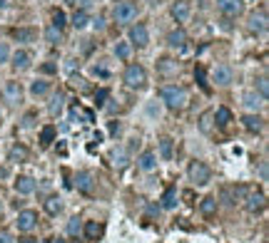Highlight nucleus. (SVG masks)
<instances>
[{"label": "nucleus", "mask_w": 269, "mask_h": 243, "mask_svg": "<svg viewBox=\"0 0 269 243\" xmlns=\"http://www.w3.org/2000/svg\"><path fill=\"white\" fill-rule=\"evenodd\" d=\"M115 55H117L120 60H130V55H132L130 42H117V45H115Z\"/></svg>", "instance_id": "34"}, {"label": "nucleus", "mask_w": 269, "mask_h": 243, "mask_svg": "<svg viewBox=\"0 0 269 243\" xmlns=\"http://www.w3.org/2000/svg\"><path fill=\"white\" fill-rule=\"evenodd\" d=\"M187 174H190V181L197 184V186L210 184V179H212V171H210V166H207L204 162H192L190 169H187Z\"/></svg>", "instance_id": "3"}, {"label": "nucleus", "mask_w": 269, "mask_h": 243, "mask_svg": "<svg viewBox=\"0 0 269 243\" xmlns=\"http://www.w3.org/2000/svg\"><path fill=\"white\" fill-rule=\"evenodd\" d=\"M45 211H48L50 216H57L60 211H63V201H60L57 196H50L48 201H45Z\"/></svg>", "instance_id": "31"}, {"label": "nucleus", "mask_w": 269, "mask_h": 243, "mask_svg": "<svg viewBox=\"0 0 269 243\" xmlns=\"http://www.w3.org/2000/svg\"><path fill=\"white\" fill-rule=\"evenodd\" d=\"M130 42H132V45H137V48H144L150 42V32H147V28H144L142 23H137V25L130 28Z\"/></svg>", "instance_id": "7"}, {"label": "nucleus", "mask_w": 269, "mask_h": 243, "mask_svg": "<svg viewBox=\"0 0 269 243\" xmlns=\"http://www.w3.org/2000/svg\"><path fill=\"white\" fill-rule=\"evenodd\" d=\"M75 186H77V191L88 194V196L95 191V181H92V176H90L88 171H80V174L75 176Z\"/></svg>", "instance_id": "10"}, {"label": "nucleus", "mask_w": 269, "mask_h": 243, "mask_svg": "<svg viewBox=\"0 0 269 243\" xmlns=\"http://www.w3.org/2000/svg\"><path fill=\"white\" fill-rule=\"evenodd\" d=\"M88 23H90L88 10H75V15H72V28H75V30H82Z\"/></svg>", "instance_id": "27"}, {"label": "nucleus", "mask_w": 269, "mask_h": 243, "mask_svg": "<svg viewBox=\"0 0 269 243\" xmlns=\"http://www.w3.org/2000/svg\"><path fill=\"white\" fill-rule=\"evenodd\" d=\"M63 107H65V95H63V92H55L53 99H50V104H48V112H50L53 117H57L60 112H63Z\"/></svg>", "instance_id": "19"}, {"label": "nucleus", "mask_w": 269, "mask_h": 243, "mask_svg": "<svg viewBox=\"0 0 269 243\" xmlns=\"http://www.w3.org/2000/svg\"><path fill=\"white\" fill-rule=\"evenodd\" d=\"M13 5V0H0V8H10Z\"/></svg>", "instance_id": "50"}, {"label": "nucleus", "mask_w": 269, "mask_h": 243, "mask_svg": "<svg viewBox=\"0 0 269 243\" xmlns=\"http://www.w3.org/2000/svg\"><path fill=\"white\" fill-rule=\"evenodd\" d=\"M48 90H50V82H45V80H35V82L30 84V92H33L35 97H43Z\"/></svg>", "instance_id": "32"}, {"label": "nucleus", "mask_w": 269, "mask_h": 243, "mask_svg": "<svg viewBox=\"0 0 269 243\" xmlns=\"http://www.w3.org/2000/svg\"><path fill=\"white\" fill-rule=\"evenodd\" d=\"M15 224H18V231L28 233V231H33V228L37 226V213H35V211H20Z\"/></svg>", "instance_id": "6"}, {"label": "nucleus", "mask_w": 269, "mask_h": 243, "mask_svg": "<svg viewBox=\"0 0 269 243\" xmlns=\"http://www.w3.org/2000/svg\"><path fill=\"white\" fill-rule=\"evenodd\" d=\"M125 84L130 90H142L144 84H147V72H144L142 65H127L125 70Z\"/></svg>", "instance_id": "2"}, {"label": "nucleus", "mask_w": 269, "mask_h": 243, "mask_svg": "<svg viewBox=\"0 0 269 243\" xmlns=\"http://www.w3.org/2000/svg\"><path fill=\"white\" fill-rule=\"evenodd\" d=\"M35 179H30V176H18L15 179V194H20V196H30L33 191H35Z\"/></svg>", "instance_id": "12"}, {"label": "nucleus", "mask_w": 269, "mask_h": 243, "mask_svg": "<svg viewBox=\"0 0 269 243\" xmlns=\"http://www.w3.org/2000/svg\"><path fill=\"white\" fill-rule=\"evenodd\" d=\"M147 114H150V117H155V114H160V107H155V104H150V107H147Z\"/></svg>", "instance_id": "48"}, {"label": "nucleus", "mask_w": 269, "mask_h": 243, "mask_svg": "<svg viewBox=\"0 0 269 243\" xmlns=\"http://www.w3.org/2000/svg\"><path fill=\"white\" fill-rule=\"evenodd\" d=\"M102 236V226L97 224V221H88L85 224V238L88 241H97Z\"/></svg>", "instance_id": "26"}, {"label": "nucleus", "mask_w": 269, "mask_h": 243, "mask_svg": "<svg viewBox=\"0 0 269 243\" xmlns=\"http://www.w3.org/2000/svg\"><path fill=\"white\" fill-rule=\"evenodd\" d=\"M72 87H75V90H85V80H72Z\"/></svg>", "instance_id": "47"}, {"label": "nucleus", "mask_w": 269, "mask_h": 243, "mask_svg": "<svg viewBox=\"0 0 269 243\" xmlns=\"http://www.w3.org/2000/svg\"><path fill=\"white\" fill-rule=\"evenodd\" d=\"M77 70H80V62H77L75 57H68V60H65V72H68V75H75Z\"/></svg>", "instance_id": "40"}, {"label": "nucleus", "mask_w": 269, "mask_h": 243, "mask_svg": "<svg viewBox=\"0 0 269 243\" xmlns=\"http://www.w3.org/2000/svg\"><path fill=\"white\" fill-rule=\"evenodd\" d=\"M257 87H259V97L267 99V95H269V80H267V77H259V80H257Z\"/></svg>", "instance_id": "38"}, {"label": "nucleus", "mask_w": 269, "mask_h": 243, "mask_svg": "<svg viewBox=\"0 0 269 243\" xmlns=\"http://www.w3.org/2000/svg\"><path fill=\"white\" fill-rule=\"evenodd\" d=\"M68 3H75V0H68Z\"/></svg>", "instance_id": "52"}, {"label": "nucleus", "mask_w": 269, "mask_h": 243, "mask_svg": "<svg viewBox=\"0 0 269 243\" xmlns=\"http://www.w3.org/2000/svg\"><path fill=\"white\" fill-rule=\"evenodd\" d=\"M172 154H175V142H172L170 137L160 139V157H162L164 162H170V159H172Z\"/></svg>", "instance_id": "24"}, {"label": "nucleus", "mask_w": 269, "mask_h": 243, "mask_svg": "<svg viewBox=\"0 0 269 243\" xmlns=\"http://www.w3.org/2000/svg\"><path fill=\"white\" fill-rule=\"evenodd\" d=\"M160 97H162L164 104L172 109V112H179V109L187 107V90H184V87H179V84H167V87H162V90H160Z\"/></svg>", "instance_id": "1"}, {"label": "nucleus", "mask_w": 269, "mask_h": 243, "mask_svg": "<svg viewBox=\"0 0 269 243\" xmlns=\"http://www.w3.org/2000/svg\"><path fill=\"white\" fill-rule=\"evenodd\" d=\"M247 211L250 213H259V211H264V206H267V198H264V194L262 191H254V194H250L247 196Z\"/></svg>", "instance_id": "8"}, {"label": "nucleus", "mask_w": 269, "mask_h": 243, "mask_svg": "<svg viewBox=\"0 0 269 243\" xmlns=\"http://www.w3.org/2000/svg\"><path fill=\"white\" fill-rule=\"evenodd\" d=\"M8 157H10V162H25L28 159V149L25 146H20V144H15L13 149H10V154H8Z\"/></svg>", "instance_id": "30"}, {"label": "nucleus", "mask_w": 269, "mask_h": 243, "mask_svg": "<svg viewBox=\"0 0 269 243\" xmlns=\"http://www.w3.org/2000/svg\"><path fill=\"white\" fill-rule=\"evenodd\" d=\"M244 107L252 109V112H259V109L264 107V99H262L257 92H247V95H244Z\"/></svg>", "instance_id": "22"}, {"label": "nucleus", "mask_w": 269, "mask_h": 243, "mask_svg": "<svg viewBox=\"0 0 269 243\" xmlns=\"http://www.w3.org/2000/svg\"><path fill=\"white\" fill-rule=\"evenodd\" d=\"M137 166L142 169V171H152L155 166H157V154L155 151H142L140 157H137Z\"/></svg>", "instance_id": "15"}, {"label": "nucleus", "mask_w": 269, "mask_h": 243, "mask_svg": "<svg viewBox=\"0 0 269 243\" xmlns=\"http://www.w3.org/2000/svg\"><path fill=\"white\" fill-rule=\"evenodd\" d=\"M40 72H45V75H55V72H57V65H55V62H45V65H40Z\"/></svg>", "instance_id": "43"}, {"label": "nucleus", "mask_w": 269, "mask_h": 243, "mask_svg": "<svg viewBox=\"0 0 269 243\" xmlns=\"http://www.w3.org/2000/svg\"><path fill=\"white\" fill-rule=\"evenodd\" d=\"M170 13H172V17L177 20V23H184V20L190 17V3L187 0H177V3H172Z\"/></svg>", "instance_id": "13"}, {"label": "nucleus", "mask_w": 269, "mask_h": 243, "mask_svg": "<svg viewBox=\"0 0 269 243\" xmlns=\"http://www.w3.org/2000/svg\"><path fill=\"white\" fill-rule=\"evenodd\" d=\"M135 15H137V8H135V3H130V0H122V3H117V5H115V10H112L115 23H120V25L132 23Z\"/></svg>", "instance_id": "4"}, {"label": "nucleus", "mask_w": 269, "mask_h": 243, "mask_svg": "<svg viewBox=\"0 0 269 243\" xmlns=\"http://www.w3.org/2000/svg\"><path fill=\"white\" fill-rule=\"evenodd\" d=\"M3 97H5V102L8 104H20V99H23V90H20V84L18 82H8L5 84V90H3Z\"/></svg>", "instance_id": "9"}, {"label": "nucleus", "mask_w": 269, "mask_h": 243, "mask_svg": "<svg viewBox=\"0 0 269 243\" xmlns=\"http://www.w3.org/2000/svg\"><path fill=\"white\" fill-rule=\"evenodd\" d=\"M10 57V50H8V45L5 42H0V62H5Z\"/></svg>", "instance_id": "45"}, {"label": "nucleus", "mask_w": 269, "mask_h": 243, "mask_svg": "<svg viewBox=\"0 0 269 243\" xmlns=\"http://www.w3.org/2000/svg\"><path fill=\"white\" fill-rule=\"evenodd\" d=\"M112 162H115V166H127V162H130V157H127V149H122V146H117L115 151H112Z\"/></svg>", "instance_id": "29"}, {"label": "nucleus", "mask_w": 269, "mask_h": 243, "mask_svg": "<svg viewBox=\"0 0 269 243\" xmlns=\"http://www.w3.org/2000/svg\"><path fill=\"white\" fill-rule=\"evenodd\" d=\"M53 25L60 28V30L65 28V13H63V10H55V13H53Z\"/></svg>", "instance_id": "39"}, {"label": "nucleus", "mask_w": 269, "mask_h": 243, "mask_svg": "<svg viewBox=\"0 0 269 243\" xmlns=\"http://www.w3.org/2000/svg\"><path fill=\"white\" fill-rule=\"evenodd\" d=\"M60 37H63V30H60V28L50 25V28L45 30V40L50 42V45H55V42H60Z\"/></svg>", "instance_id": "35"}, {"label": "nucleus", "mask_w": 269, "mask_h": 243, "mask_svg": "<svg viewBox=\"0 0 269 243\" xmlns=\"http://www.w3.org/2000/svg\"><path fill=\"white\" fill-rule=\"evenodd\" d=\"M195 80L199 82V87H202L204 92H210V82H207V75H204V67H202V65L195 70Z\"/></svg>", "instance_id": "36"}, {"label": "nucleus", "mask_w": 269, "mask_h": 243, "mask_svg": "<svg viewBox=\"0 0 269 243\" xmlns=\"http://www.w3.org/2000/svg\"><path fill=\"white\" fill-rule=\"evenodd\" d=\"M242 122H244V129H247V131H262V129H264V119H262L259 114H247Z\"/></svg>", "instance_id": "21"}, {"label": "nucleus", "mask_w": 269, "mask_h": 243, "mask_svg": "<svg viewBox=\"0 0 269 243\" xmlns=\"http://www.w3.org/2000/svg\"><path fill=\"white\" fill-rule=\"evenodd\" d=\"M55 134H57V129H55L53 124H45L43 129H40V142H43V144L48 146V144H53V142H55Z\"/></svg>", "instance_id": "28"}, {"label": "nucleus", "mask_w": 269, "mask_h": 243, "mask_svg": "<svg viewBox=\"0 0 269 243\" xmlns=\"http://www.w3.org/2000/svg\"><path fill=\"white\" fill-rule=\"evenodd\" d=\"M0 243H15V241H13V236L8 231H0Z\"/></svg>", "instance_id": "46"}, {"label": "nucleus", "mask_w": 269, "mask_h": 243, "mask_svg": "<svg viewBox=\"0 0 269 243\" xmlns=\"http://www.w3.org/2000/svg\"><path fill=\"white\" fill-rule=\"evenodd\" d=\"M250 30L252 32H264L267 30V13H254L250 17Z\"/></svg>", "instance_id": "20"}, {"label": "nucleus", "mask_w": 269, "mask_h": 243, "mask_svg": "<svg viewBox=\"0 0 269 243\" xmlns=\"http://www.w3.org/2000/svg\"><path fill=\"white\" fill-rule=\"evenodd\" d=\"M167 45H170L172 50H184V45H187V32H184L182 28L172 30V32L167 35Z\"/></svg>", "instance_id": "11"}, {"label": "nucleus", "mask_w": 269, "mask_h": 243, "mask_svg": "<svg viewBox=\"0 0 269 243\" xmlns=\"http://www.w3.org/2000/svg\"><path fill=\"white\" fill-rule=\"evenodd\" d=\"M108 97H110V92L105 90V87H102V90H97V92H95V107H97V109H100V107H105Z\"/></svg>", "instance_id": "37"}, {"label": "nucleus", "mask_w": 269, "mask_h": 243, "mask_svg": "<svg viewBox=\"0 0 269 243\" xmlns=\"http://www.w3.org/2000/svg\"><path fill=\"white\" fill-rule=\"evenodd\" d=\"M199 127H202V131H210V129H212V114H202Z\"/></svg>", "instance_id": "42"}, {"label": "nucleus", "mask_w": 269, "mask_h": 243, "mask_svg": "<svg viewBox=\"0 0 269 243\" xmlns=\"http://www.w3.org/2000/svg\"><path fill=\"white\" fill-rule=\"evenodd\" d=\"M33 122H35V117H33V114H28V117H25V122H23V127H33Z\"/></svg>", "instance_id": "49"}, {"label": "nucleus", "mask_w": 269, "mask_h": 243, "mask_svg": "<svg viewBox=\"0 0 269 243\" xmlns=\"http://www.w3.org/2000/svg\"><path fill=\"white\" fill-rule=\"evenodd\" d=\"M157 70H160V75L170 77V75H177L179 65H177L175 60H170V57H164V60H160V62H157Z\"/></svg>", "instance_id": "17"}, {"label": "nucleus", "mask_w": 269, "mask_h": 243, "mask_svg": "<svg viewBox=\"0 0 269 243\" xmlns=\"http://www.w3.org/2000/svg\"><path fill=\"white\" fill-rule=\"evenodd\" d=\"M55 243H65V241H55Z\"/></svg>", "instance_id": "51"}, {"label": "nucleus", "mask_w": 269, "mask_h": 243, "mask_svg": "<svg viewBox=\"0 0 269 243\" xmlns=\"http://www.w3.org/2000/svg\"><path fill=\"white\" fill-rule=\"evenodd\" d=\"M117 3H122V0H117Z\"/></svg>", "instance_id": "53"}, {"label": "nucleus", "mask_w": 269, "mask_h": 243, "mask_svg": "<svg viewBox=\"0 0 269 243\" xmlns=\"http://www.w3.org/2000/svg\"><path fill=\"white\" fill-rule=\"evenodd\" d=\"M92 72H95V75H100V77H108V75H110V70L105 67V65H95Z\"/></svg>", "instance_id": "44"}, {"label": "nucleus", "mask_w": 269, "mask_h": 243, "mask_svg": "<svg viewBox=\"0 0 269 243\" xmlns=\"http://www.w3.org/2000/svg\"><path fill=\"white\" fill-rule=\"evenodd\" d=\"M217 8L227 17H237L244 10V0H217Z\"/></svg>", "instance_id": "5"}, {"label": "nucleus", "mask_w": 269, "mask_h": 243, "mask_svg": "<svg viewBox=\"0 0 269 243\" xmlns=\"http://www.w3.org/2000/svg\"><path fill=\"white\" fill-rule=\"evenodd\" d=\"M68 233H70V236H77V233H80V218H70V224H68Z\"/></svg>", "instance_id": "41"}, {"label": "nucleus", "mask_w": 269, "mask_h": 243, "mask_svg": "<svg viewBox=\"0 0 269 243\" xmlns=\"http://www.w3.org/2000/svg\"><path fill=\"white\" fill-rule=\"evenodd\" d=\"M160 206H162L164 211H172V209L177 206V189H175V186L164 189V194H162V198H160Z\"/></svg>", "instance_id": "16"}, {"label": "nucleus", "mask_w": 269, "mask_h": 243, "mask_svg": "<svg viewBox=\"0 0 269 243\" xmlns=\"http://www.w3.org/2000/svg\"><path fill=\"white\" fill-rule=\"evenodd\" d=\"M199 213H202V216H207V218L215 216V213H217V198H215V196L202 198V201H199Z\"/></svg>", "instance_id": "18"}, {"label": "nucleus", "mask_w": 269, "mask_h": 243, "mask_svg": "<svg viewBox=\"0 0 269 243\" xmlns=\"http://www.w3.org/2000/svg\"><path fill=\"white\" fill-rule=\"evenodd\" d=\"M212 80L217 82V84H230L232 82V67H230V65H217V67H215V72H212Z\"/></svg>", "instance_id": "14"}, {"label": "nucleus", "mask_w": 269, "mask_h": 243, "mask_svg": "<svg viewBox=\"0 0 269 243\" xmlns=\"http://www.w3.org/2000/svg\"><path fill=\"white\" fill-rule=\"evenodd\" d=\"M13 67H15V70H28V67H30V55H28L25 50H18V52L13 55Z\"/></svg>", "instance_id": "23"}, {"label": "nucleus", "mask_w": 269, "mask_h": 243, "mask_svg": "<svg viewBox=\"0 0 269 243\" xmlns=\"http://www.w3.org/2000/svg\"><path fill=\"white\" fill-rule=\"evenodd\" d=\"M13 37L20 40V42H30V40L35 37V30H30V28H18V30H13Z\"/></svg>", "instance_id": "33"}, {"label": "nucleus", "mask_w": 269, "mask_h": 243, "mask_svg": "<svg viewBox=\"0 0 269 243\" xmlns=\"http://www.w3.org/2000/svg\"><path fill=\"white\" fill-rule=\"evenodd\" d=\"M212 117H215L217 127H227V124L232 122V109H227V107H217V112H215Z\"/></svg>", "instance_id": "25"}]
</instances>
